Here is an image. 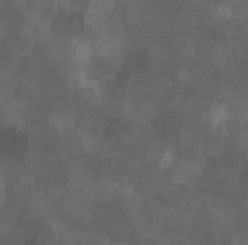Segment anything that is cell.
Returning a JSON list of instances; mask_svg holds the SVG:
<instances>
[{
  "label": "cell",
  "mask_w": 248,
  "mask_h": 245,
  "mask_svg": "<svg viewBox=\"0 0 248 245\" xmlns=\"http://www.w3.org/2000/svg\"><path fill=\"white\" fill-rule=\"evenodd\" d=\"M93 49H95V55H101V58L119 61L124 55V41L119 35L107 32V29H98V32L93 35Z\"/></svg>",
  "instance_id": "6da1fadb"
},
{
  "label": "cell",
  "mask_w": 248,
  "mask_h": 245,
  "mask_svg": "<svg viewBox=\"0 0 248 245\" xmlns=\"http://www.w3.org/2000/svg\"><path fill=\"white\" fill-rule=\"evenodd\" d=\"M95 49H93V41H84V38H72L69 41V52H66V61L69 66H87L93 61Z\"/></svg>",
  "instance_id": "5b68a950"
},
{
  "label": "cell",
  "mask_w": 248,
  "mask_h": 245,
  "mask_svg": "<svg viewBox=\"0 0 248 245\" xmlns=\"http://www.w3.org/2000/svg\"><path fill=\"white\" fill-rule=\"evenodd\" d=\"M87 69V78L93 84H110L119 72V61H110V58H101V55H93V61L84 66Z\"/></svg>",
  "instance_id": "277c9868"
},
{
  "label": "cell",
  "mask_w": 248,
  "mask_h": 245,
  "mask_svg": "<svg viewBox=\"0 0 248 245\" xmlns=\"http://www.w3.org/2000/svg\"><path fill=\"white\" fill-rule=\"evenodd\" d=\"M116 3L119 0H90L87 3V9H84V20H87V29H93V32H98V29H104V20L116 12Z\"/></svg>",
  "instance_id": "3957f363"
},
{
  "label": "cell",
  "mask_w": 248,
  "mask_h": 245,
  "mask_svg": "<svg viewBox=\"0 0 248 245\" xmlns=\"http://www.w3.org/2000/svg\"><path fill=\"white\" fill-rule=\"evenodd\" d=\"M168 173H170V182L173 184H193L199 179V173H202V165L193 162L190 156H176L173 165L168 168Z\"/></svg>",
  "instance_id": "7a4b0ae2"
}]
</instances>
